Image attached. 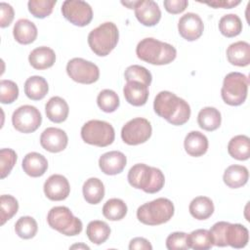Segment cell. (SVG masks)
<instances>
[{
    "label": "cell",
    "mask_w": 250,
    "mask_h": 250,
    "mask_svg": "<svg viewBox=\"0 0 250 250\" xmlns=\"http://www.w3.org/2000/svg\"><path fill=\"white\" fill-rule=\"evenodd\" d=\"M153 109L158 116L175 126L184 125L190 117L189 104L169 91H161L155 96Z\"/></svg>",
    "instance_id": "obj_1"
},
{
    "label": "cell",
    "mask_w": 250,
    "mask_h": 250,
    "mask_svg": "<svg viewBox=\"0 0 250 250\" xmlns=\"http://www.w3.org/2000/svg\"><path fill=\"white\" fill-rule=\"evenodd\" d=\"M213 245L219 247L230 246L232 248H243L249 240V231L241 224H230L229 222H217L210 229Z\"/></svg>",
    "instance_id": "obj_2"
},
{
    "label": "cell",
    "mask_w": 250,
    "mask_h": 250,
    "mask_svg": "<svg viewBox=\"0 0 250 250\" xmlns=\"http://www.w3.org/2000/svg\"><path fill=\"white\" fill-rule=\"evenodd\" d=\"M129 184L146 193H156L162 189L165 184V177L162 171L144 163L132 166L127 176Z\"/></svg>",
    "instance_id": "obj_3"
},
{
    "label": "cell",
    "mask_w": 250,
    "mask_h": 250,
    "mask_svg": "<svg viewBox=\"0 0 250 250\" xmlns=\"http://www.w3.org/2000/svg\"><path fill=\"white\" fill-rule=\"evenodd\" d=\"M137 57L150 64L163 65L172 62L177 56V51L172 45L147 37L141 40L136 47Z\"/></svg>",
    "instance_id": "obj_4"
},
{
    "label": "cell",
    "mask_w": 250,
    "mask_h": 250,
    "mask_svg": "<svg viewBox=\"0 0 250 250\" xmlns=\"http://www.w3.org/2000/svg\"><path fill=\"white\" fill-rule=\"evenodd\" d=\"M175 208L168 198L159 197L141 205L137 210V218L144 225L158 226L170 221Z\"/></svg>",
    "instance_id": "obj_5"
},
{
    "label": "cell",
    "mask_w": 250,
    "mask_h": 250,
    "mask_svg": "<svg viewBox=\"0 0 250 250\" xmlns=\"http://www.w3.org/2000/svg\"><path fill=\"white\" fill-rule=\"evenodd\" d=\"M119 39V31L115 23L105 21L94 28L88 34L90 49L100 57H105L116 47Z\"/></svg>",
    "instance_id": "obj_6"
},
{
    "label": "cell",
    "mask_w": 250,
    "mask_h": 250,
    "mask_svg": "<svg viewBox=\"0 0 250 250\" xmlns=\"http://www.w3.org/2000/svg\"><path fill=\"white\" fill-rule=\"evenodd\" d=\"M249 80L245 74L240 72H229L224 78L221 89L223 101L229 105L237 106L242 104L248 93Z\"/></svg>",
    "instance_id": "obj_7"
},
{
    "label": "cell",
    "mask_w": 250,
    "mask_h": 250,
    "mask_svg": "<svg viewBox=\"0 0 250 250\" xmlns=\"http://www.w3.org/2000/svg\"><path fill=\"white\" fill-rule=\"evenodd\" d=\"M48 225L66 236H74L82 231L83 225L80 219L73 216L65 206L53 207L47 215Z\"/></svg>",
    "instance_id": "obj_8"
},
{
    "label": "cell",
    "mask_w": 250,
    "mask_h": 250,
    "mask_svg": "<svg viewBox=\"0 0 250 250\" xmlns=\"http://www.w3.org/2000/svg\"><path fill=\"white\" fill-rule=\"evenodd\" d=\"M81 138L89 145L104 147L111 145L115 132L111 124L103 120H90L81 128Z\"/></svg>",
    "instance_id": "obj_9"
},
{
    "label": "cell",
    "mask_w": 250,
    "mask_h": 250,
    "mask_svg": "<svg viewBox=\"0 0 250 250\" xmlns=\"http://www.w3.org/2000/svg\"><path fill=\"white\" fill-rule=\"evenodd\" d=\"M152 128L149 121L143 117L129 120L121 130L122 141L129 146H137L146 143L151 136Z\"/></svg>",
    "instance_id": "obj_10"
},
{
    "label": "cell",
    "mask_w": 250,
    "mask_h": 250,
    "mask_svg": "<svg viewBox=\"0 0 250 250\" xmlns=\"http://www.w3.org/2000/svg\"><path fill=\"white\" fill-rule=\"evenodd\" d=\"M68 76L75 82L81 84H92L100 77L99 67L82 58H73L66 64Z\"/></svg>",
    "instance_id": "obj_11"
},
{
    "label": "cell",
    "mask_w": 250,
    "mask_h": 250,
    "mask_svg": "<svg viewBox=\"0 0 250 250\" xmlns=\"http://www.w3.org/2000/svg\"><path fill=\"white\" fill-rule=\"evenodd\" d=\"M42 122L40 111L33 105L25 104L18 107L12 115V123L16 130L28 134L36 131Z\"/></svg>",
    "instance_id": "obj_12"
},
{
    "label": "cell",
    "mask_w": 250,
    "mask_h": 250,
    "mask_svg": "<svg viewBox=\"0 0 250 250\" xmlns=\"http://www.w3.org/2000/svg\"><path fill=\"white\" fill-rule=\"evenodd\" d=\"M62 16L72 24L85 26L93 19L91 6L82 0H65L62 5Z\"/></svg>",
    "instance_id": "obj_13"
},
{
    "label": "cell",
    "mask_w": 250,
    "mask_h": 250,
    "mask_svg": "<svg viewBox=\"0 0 250 250\" xmlns=\"http://www.w3.org/2000/svg\"><path fill=\"white\" fill-rule=\"evenodd\" d=\"M178 30L184 39L188 41H194L202 35L204 24L197 14L187 13L180 18Z\"/></svg>",
    "instance_id": "obj_14"
},
{
    "label": "cell",
    "mask_w": 250,
    "mask_h": 250,
    "mask_svg": "<svg viewBox=\"0 0 250 250\" xmlns=\"http://www.w3.org/2000/svg\"><path fill=\"white\" fill-rule=\"evenodd\" d=\"M134 10L137 20L146 26H154L161 19L160 8L152 0L136 1Z\"/></svg>",
    "instance_id": "obj_15"
},
{
    "label": "cell",
    "mask_w": 250,
    "mask_h": 250,
    "mask_svg": "<svg viewBox=\"0 0 250 250\" xmlns=\"http://www.w3.org/2000/svg\"><path fill=\"white\" fill-rule=\"evenodd\" d=\"M68 143L66 133L55 127H49L45 129L40 136L41 146L49 152L57 153L62 151Z\"/></svg>",
    "instance_id": "obj_16"
},
{
    "label": "cell",
    "mask_w": 250,
    "mask_h": 250,
    "mask_svg": "<svg viewBox=\"0 0 250 250\" xmlns=\"http://www.w3.org/2000/svg\"><path fill=\"white\" fill-rule=\"evenodd\" d=\"M44 193L50 200L61 201L67 198L70 186L67 179L60 174L51 175L44 184Z\"/></svg>",
    "instance_id": "obj_17"
},
{
    "label": "cell",
    "mask_w": 250,
    "mask_h": 250,
    "mask_svg": "<svg viewBox=\"0 0 250 250\" xmlns=\"http://www.w3.org/2000/svg\"><path fill=\"white\" fill-rule=\"evenodd\" d=\"M127 163L125 154L118 150L104 153L99 159V166L105 175H117L123 171Z\"/></svg>",
    "instance_id": "obj_18"
},
{
    "label": "cell",
    "mask_w": 250,
    "mask_h": 250,
    "mask_svg": "<svg viewBox=\"0 0 250 250\" xmlns=\"http://www.w3.org/2000/svg\"><path fill=\"white\" fill-rule=\"evenodd\" d=\"M125 100L134 106L146 104L148 99V87L138 81H127L123 88Z\"/></svg>",
    "instance_id": "obj_19"
},
{
    "label": "cell",
    "mask_w": 250,
    "mask_h": 250,
    "mask_svg": "<svg viewBox=\"0 0 250 250\" xmlns=\"http://www.w3.org/2000/svg\"><path fill=\"white\" fill-rule=\"evenodd\" d=\"M208 139L199 131L188 133L184 141V146L187 153L193 157H199L206 153L208 149Z\"/></svg>",
    "instance_id": "obj_20"
},
{
    "label": "cell",
    "mask_w": 250,
    "mask_h": 250,
    "mask_svg": "<svg viewBox=\"0 0 250 250\" xmlns=\"http://www.w3.org/2000/svg\"><path fill=\"white\" fill-rule=\"evenodd\" d=\"M21 166L26 175L37 178L43 176L47 171L48 161L44 155L38 152H29L23 157Z\"/></svg>",
    "instance_id": "obj_21"
},
{
    "label": "cell",
    "mask_w": 250,
    "mask_h": 250,
    "mask_svg": "<svg viewBox=\"0 0 250 250\" xmlns=\"http://www.w3.org/2000/svg\"><path fill=\"white\" fill-rule=\"evenodd\" d=\"M229 62L236 66H247L250 63V45L245 41H237L227 49Z\"/></svg>",
    "instance_id": "obj_22"
},
{
    "label": "cell",
    "mask_w": 250,
    "mask_h": 250,
    "mask_svg": "<svg viewBox=\"0 0 250 250\" xmlns=\"http://www.w3.org/2000/svg\"><path fill=\"white\" fill-rule=\"evenodd\" d=\"M28 61L33 68L43 70L53 66L56 62V54L51 48L41 46L30 52Z\"/></svg>",
    "instance_id": "obj_23"
},
{
    "label": "cell",
    "mask_w": 250,
    "mask_h": 250,
    "mask_svg": "<svg viewBox=\"0 0 250 250\" xmlns=\"http://www.w3.org/2000/svg\"><path fill=\"white\" fill-rule=\"evenodd\" d=\"M38 34L37 27L34 22L30 21L27 19L19 20L13 28V35L17 42L20 44L27 45L36 39Z\"/></svg>",
    "instance_id": "obj_24"
},
{
    "label": "cell",
    "mask_w": 250,
    "mask_h": 250,
    "mask_svg": "<svg viewBox=\"0 0 250 250\" xmlns=\"http://www.w3.org/2000/svg\"><path fill=\"white\" fill-rule=\"evenodd\" d=\"M45 112L49 120L55 123H62L66 120L69 112L67 103L61 97H52L45 105Z\"/></svg>",
    "instance_id": "obj_25"
},
{
    "label": "cell",
    "mask_w": 250,
    "mask_h": 250,
    "mask_svg": "<svg viewBox=\"0 0 250 250\" xmlns=\"http://www.w3.org/2000/svg\"><path fill=\"white\" fill-rule=\"evenodd\" d=\"M249 179V172L245 166L230 165L224 173V183L230 188H238L243 187Z\"/></svg>",
    "instance_id": "obj_26"
},
{
    "label": "cell",
    "mask_w": 250,
    "mask_h": 250,
    "mask_svg": "<svg viewBox=\"0 0 250 250\" xmlns=\"http://www.w3.org/2000/svg\"><path fill=\"white\" fill-rule=\"evenodd\" d=\"M49 86L45 78L34 75L26 79L24 82V94L32 101L42 100L48 93Z\"/></svg>",
    "instance_id": "obj_27"
},
{
    "label": "cell",
    "mask_w": 250,
    "mask_h": 250,
    "mask_svg": "<svg viewBox=\"0 0 250 250\" xmlns=\"http://www.w3.org/2000/svg\"><path fill=\"white\" fill-rule=\"evenodd\" d=\"M229 154L237 160H247L250 157V140L245 135H237L230 139L228 145Z\"/></svg>",
    "instance_id": "obj_28"
},
{
    "label": "cell",
    "mask_w": 250,
    "mask_h": 250,
    "mask_svg": "<svg viewBox=\"0 0 250 250\" xmlns=\"http://www.w3.org/2000/svg\"><path fill=\"white\" fill-rule=\"evenodd\" d=\"M197 122L201 129L205 131L217 130L222 122V116L220 111L212 106H206L200 109L197 115Z\"/></svg>",
    "instance_id": "obj_29"
},
{
    "label": "cell",
    "mask_w": 250,
    "mask_h": 250,
    "mask_svg": "<svg viewBox=\"0 0 250 250\" xmlns=\"http://www.w3.org/2000/svg\"><path fill=\"white\" fill-rule=\"evenodd\" d=\"M188 210L194 219L206 220L214 213V204L207 196H197L189 203Z\"/></svg>",
    "instance_id": "obj_30"
},
{
    "label": "cell",
    "mask_w": 250,
    "mask_h": 250,
    "mask_svg": "<svg viewBox=\"0 0 250 250\" xmlns=\"http://www.w3.org/2000/svg\"><path fill=\"white\" fill-rule=\"evenodd\" d=\"M84 199L90 204H98L104 196V186L98 178L86 180L82 188Z\"/></svg>",
    "instance_id": "obj_31"
},
{
    "label": "cell",
    "mask_w": 250,
    "mask_h": 250,
    "mask_svg": "<svg viewBox=\"0 0 250 250\" xmlns=\"http://www.w3.org/2000/svg\"><path fill=\"white\" fill-rule=\"evenodd\" d=\"M86 234L89 240L97 245H100L107 240L110 235V228L108 225L100 220L91 221L86 229Z\"/></svg>",
    "instance_id": "obj_32"
},
{
    "label": "cell",
    "mask_w": 250,
    "mask_h": 250,
    "mask_svg": "<svg viewBox=\"0 0 250 250\" xmlns=\"http://www.w3.org/2000/svg\"><path fill=\"white\" fill-rule=\"evenodd\" d=\"M219 29L221 33L228 38L237 36L242 31L241 20L235 14L225 15L220 19Z\"/></svg>",
    "instance_id": "obj_33"
},
{
    "label": "cell",
    "mask_w": 250,
    "mask_h": 250,
    "mask_svg": "<svg viewBox=\"0 0 250 250\" xmlns=\"http://www.w3.org/2000/svg\"><path fill=\"white\" fill-rule=\"evenodd\" d=\"M126 203L119 198L108 199L103 207V215L109 221L122 220L127 214Z\"/></svg>",
    "instance_id": "obj_34"
},
{
    "label": "cell",
    "mask_w": 250,
    "mask_h": 250,
    "mask_svg": "<svg viewBox=\"0 0 250 250\" xmlns=\"http://www.w3.org/2000/svg\"><path fill=\"white\" fill-rule=\"evenodd\" d=\"M189 248L194 250H208L213 245L210 231L204 229H198L188 234Z\"/></svg>",
    "instance_id": "obj_35"
},
{
    "label": "cell",
    "mask_w": 250,
    "mask_h": 250,
    "mask_svg": "<svg viewBox=\"0 0 250 250\" xmlns=\"http://www.w3.org/2000/svg\"><path fill=\"white\" fill-rule=\"evenodd\" d=\"M38 230L37 222L30 216L21 217L15 224V231L22 239H30L35 236Z\"/></svg>",
    "instance_id": "obj_36"
},
{
    "label": "cell",
    "mask_w": 250,
    "mask_h": 250,
    "mask_svg": "<svg viewBox=\"0 0 250 250\" xmlns=\"http://www.w3.org/2000/svg\"><path fill=\"white\" fill-rule=\"evenodd\" d=\"M97 104H98V106L103 111L106 113H110L115 111L118 108L120 104V101H119L118 95L114 91L110 89H104L101 91L100 94L98 95Z\"/></svg>",
    "instance_id": "obj_37"
},
{
    "label": "cell",
    "mask_w": 250,
    "mask_h": 250,
    "mask_svg": "<svg viewBox=\"0 0 250 250\" xmlns=\"http://www.w3.org/2000/svg\"><path fill=\"white\" fill-rule=\"evenodd\" d=\"M56 3V0H29L27 7L33 17L44 19L52 14Z\"/></svg>",
    "instance_id": "obj_38"
},
{
    "label": "cell",
    "mask_w": 250,
    "mask_h": 250,
    "mask_svg": "<svg viewBox=\"0 0 250 250\" xmlns=\"http://www.w3.org/2000/svg\"><path fill=\"white\" fill-rule=\"evenodd\" d=\"M124 77L126 81H138L147 87L150 85L152 80L151 73L146 67L139 64L128 66L124 72Z\"/></svg>",
    "instance_id": "obj_39"
},
{
    "label": "cell",
    "mask_w": 250,
    "mask_h": 250,
    "mask_svg": "<svg viewBox=\"0 0 250 250\" xmlns=\"http://www.w3.org/2000/svg\"><path fill=\"white\" fill-rule=\"evenodd\" d=\"M0 206H1V225H4L8 220L12 219L19 210L18 200L10 195L3 194L0 197Z\"/></svg>",
    "instance_id": "obj_40"
},
{
    "label": "cell",
    "mask_w": 250,
    "mask_h": 250,
    "mask_svg": "<svg viewBox=\"0 0 250 250\" xmlns=\"http://www.w3.org/2000/svg\"><path fill=\"white\" fill-rule=\"evenodd\" d=\"M19 97V87L12 81L2 79L0 81V102L4 104L14 103Z\"/></svg>",
    "instance_id": "obj_41"
},
{
    "label": "cell",
    "mask_w": 250,
    "mask_h": 250,
    "mask_svg": "<svg viewBox=\"0 0 250 250\" xmlns=\"http://www.w3.org/2000/svg\"><path fill=\"white\" fill-rule=\"evenodd\" d=\"M17 162V153L12 148H1L0 150V176L6 178Z\"/></svg>",
    "instance_id": "obj_42"
},
{
    "label": "cell",
    "mask_w": 250,
    "mask_h": 250,
    "mask_svg": "<svg viewBox=\"0 0 250 250\" xmlns=\"http://www.w3.org/2000/svg\"><path fill=\"white\" fill-rule=\"evenodd\" d=\"M166 247L169 250H188L189 249L188 234L183 231H175L166 238Z\"/></svg>",
    "instance_id": "obj_43"
},
{
    "label": "cell",
    "mask_w": 250,
    "mask_h": 250,
    "mask_svg": "<svg viewBox=\"0 0 250 250\" xmlns=\"http://www.w3.org/2000/svg\"><path fill=\"white\" fill-rule=\"evenodd\" d=\"M15 17L13 7L5 2L0 3V26L2 28L7 27L11 24Z\"/></svg>",
    "instance_id": "obj_44"
},
{
    "label": "cell",
    "mask_w": 250,
    "mask_h": 250,
    "mask_svg": "<svg viewBox=\"0 0 250 250\" xmlns=\"http://www.w3.org/2000/svg\"><path fill=\"white\" fill-rule=\"evenodd\" d=\"M165 10L173 15L180 14L186 10L188 5V1L187 0H165L163 2Z\"/></svg>",
    "instance_id": "obj_45"
},
{
    "label": "cell",
    "mask_w": 250,
    "mask_h": 250,
    "mask_svg": "<svg viewBox=\"0 0 250 250\" xmlns=\"http://www.w3.org/2000/svg\"><path fill=\"white\" fill-rule=\"evenodd\" d=\"M130 250H151L152 246L149 241L144 237H135L129 243Z\"/></svg>",
    "instance_id": "obj_46"
},
{
    "label": "cell",
    "mask_w": 250,
    "mask_h": 250,
    "mask_svg": "<svg viewBox=\"0 0 250 250\" xmlns=\"http://www.w3.org/2000/svg\"><path fill=\"white\" fill-rule=\"evenodd\" d=\"M204 4L213 7V8H224V9H231L238 4H240V0H215L211 2H204Z\"/></svg>",
    "instance_id": "obj_47"
},
{
    "label": "cell",
    "mask_w": 250,
    "mask_h": 250,
    "mask_svg": "<svg viewBox=\"0 0 250 250\" xmlns=\"http://www.w3.org/2000/svg\"><path fill=\"white\" fill-rule=\"evenodd\" d=\"M76 247H83V248H86V249H89V247L87 246V245H73V246H71V248H76Z\"/></svg>",
    "instance_id": "obj_48"
}]
</instances>
